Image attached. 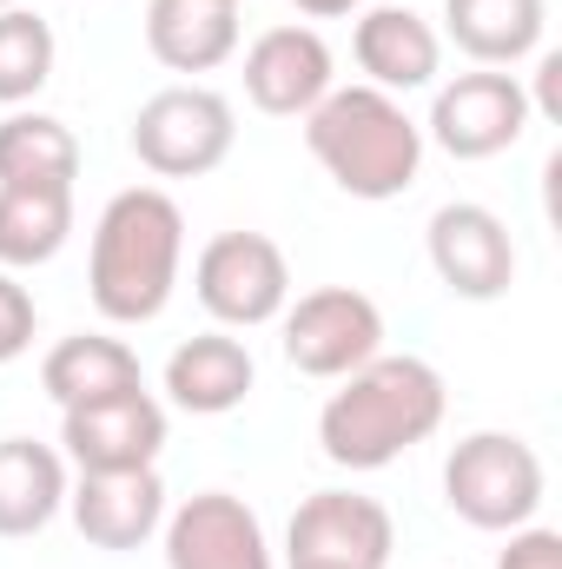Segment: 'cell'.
I'll list each match as a JSON object with an SVG mask.
<instances>
[{"label":"cell","mask_w":562,"mask_h":569,"mask_svg":"<svg viewBox=\"0 0 562 569\" xmlns=\"http://www.w3.org/2000/svg\"><path fill=\"white\" fill-rule=\"evenodd\" d=\"M33 331H40L33 291H27V284L13 279V272H0V365L27 358V351H33Z\"/></svg>","instance_id":"24"},{"label":"cell","mask_w":562,"mask_h":569,"mask_svg":"<svg viewBox=\"0 0 562 569\" xmlns=\"http://www.w3.org/2000/svg\"><path fill=\"white\" fill-rule=\"evenodd\" d=\"M73 239V186H0V272L53 266Z\"/></svg>","instance_id":"21"},{"label":"cell","mask_w":562,"mask_h":569,"mask_svg":"<svg viewBox=\"0 0 562 569\" xmlns=\"http://www.w3.org/2000/svg\"><path fill=\"white\" fill-rule=\"evenodd\" d=\"M60 40L33 7H0V107H27L53 80Z\"/></svg>","instance_id":"23"},{"label":"cell","mask_w":562,"mask_h":569,"mask_svg":"<svg viewBox=\"0 0 562 569\" xmlns=\"http://www.w3.org/2000/svg\"><path fill=\"white\" fill-rule=\"evenodd\" d=\"M192 291L225 331H259L279 325V311L291 305V266L265 232H219L192 266Z\"/></svg>","instance_id":"8"},{"label":"cell","mask_w":562,"mask_h":569,"mask_svg":"<svg viewBox=\"0 0 562 569\" xmlns=\"http://www.w3.org/2000/svg\"><path fill=\"white\" fill-rule=\"evenodd\" d=\"M67 517L93 550H140L165 523V477L152 470H80L67 483Z\"/></svg>","instance_id":"14"},{"label":"cell","mask_w":562,"mask_h":569,"mask_svg":"<svg viewBox=\"0 0 562 569\" xmlns=\"http://www.w3.org/2000/svg\"><path fill=\"white\" fill-rule=\"evenodd\" d=\"M145 47L172 73H212L239 53V7H225V0H145Z\"/></svg>","instance_id":"17"},{"label":"cell","mask_w":562,"mask_h":569,"mask_svg":"<svg viewBox=\"0 0 562 569\" xmlns=\"http://www.w3.org/2000/svg\"><path fill=\"white\" fill-rule=\"evenodd\" d=\"M140 358L133 345L107 338V331H73L60 338L47 358H40V391L73 411V405H100V398H120V391H140Z\"/></svg>","instance_id":"19"},{"label":"cell","mask_w":562,"mask_h":569,"mask_svg":"<svg viewBox=\"0 0 562 569\" xmlns=\"http://www.w3.org/2000/svg\"><path fill=\"white\" fill-rule=\"evenodd\" d=\"M239 140V113L225 93L185 80V87H159L133 113V159L159 179H205L232 159Z\"/></svg>","instance_id":"5"},{"label":"cell","mask_w":562,"mask_h":569,"mask_svg":"<svg viewBox=\"0 0 562 569\" xmlns=\"http://www.w3.org/2000/svg\"><path fill=\"white\" fill-rule=\"evenodd\" d=\"M338 87V60H331V40L304 20L291 27H265L252 47H245V100L272 120H304L324 93Z\"/></svg>","instance_id":"13"},{"label":"cell","mask_w":562,"mask_h":569,"mask_svg":"<svg viewBox=\"0 0 562 569\" xmlns=\"http://www.w3.org/2000/svg\"><path fill=\"white\" fill-rule=\"evenodd\" d=\"M0 7H20V0H0Z\"/></svg>","instance_id":"28"},{"label":"cell","mask_w":562,"mask_h":569,"mask_svg":"<svg viewBox=\"0 0 562 569\" xmlns=\"http://www.w3.org/2000/svg\"><path fill=\"white\" fill-rule=\"evenodd\" d=\"M550 7L543 0H443V33L476 60V67H516L543 53Z\"/></svg>","instance_id":"20"},{"label":"cell","mask_w":562,"mask_h":569,"mask_svg":"<svg viewBox=\"0 0 562 569\" xmlns=\"http://www.w3.org/2000/svg\"><path fill=\"white\" fill-rule=\"evenodd\" d=\"M279 331H284V365L298 378H351L358 365H371L384 351V311L371 291L358 284H318L304 298H291L279 311Z\"/></svg>","instance_id":"6"},{"label":"cell","mask_w":562,"mask_h":569,"mask_svg":"<svg viewBox=\"0 0 562 569\" xmlns=\"http://www.w3.org/2000/svg\"><path fill=\"white\" fill-rule=\"evenodd\" d=\"M443 411H450V391L430 358L378 351L371 365L338 378V391L324 398L318 443L338 470H384L404 450H418L423 437H436Z\"/></svg>","instance_id":"1"},{"label":"cell","mask_w":562,"mask_h":569,"mask_svg":"<svg viewBox=\"0 0 562 569\" xmlns=\"http://www.w3.org/2000/svg\"><path fill=\"white\" fill-rule=\"evenodd\" d=\"M67 457L33 437H0V537H40L67 510Z\"/></svg>","instance_id":"18"},{"label":"cell","mask_w":562,"mask_h":569,"mask_svg":"<svg viewBox=\"0 0 562 569\" xmlns=\"http://www.w3.org/2000/svg\"><path fill=\"white\" fill-rule=\"evenodd\" d=\"M423 252H430V272L450 298H470V305H490L516 284V239L510 226L476 206V199H450L430 212L423 226Z\"/></svg>","instance_id":"10"},{"label":"cell","mask_w":562,"mask_h":569,"mask_svg":"<svg viewBox=\"0 0 562 569\" xmlns=\"http://www.w3.org/2000/svg\"><path fill=\"white\" fill-rule=\"evenodd\" d=\"M304 146L331 172V186L364 206L404 199L423 172V127L404 113L398 93L378 87H331L304 113Z\"/></svg>","instance_id":"3"},{"label":"cell","mask_w":562,"mask_h":569,"mask_svg":"<svg viewBox=\"0 0 562 569\" xmlns=\"http://www.w3.org/2000/svg\"><path fill=\"white\" fill-rule=\"evenodd\" d=\"M536 127L530 113V87L503 67H476V73H456L436 87L430 100V120H423V146L476 166V159H496Z\"/></svg>","instance_id":"7"},{"label":"cell","mask_w":562,"mask_h":569,"mask_svg":"<svg viewBox=\"0 0 562 569\" xmlns=\"http://www.w3.org/2000/svg\"><path fill=\"white\" fill-rule=\"evenodd\" d=\"M80 179V140L53 113L13 107L0 120V186H73Z\"/></svg>","instance_id":"22"},{"label":"cell","mask_w":562,"mask_h":569,"mask_svg":"<svg viewBox=\"0 0 562 569\" xmlns=\"http://www.w3.org/2000/svg\"><path fill=\"white\" fill-rule=\"evenodd\" d=\"M165 537V569H279L265 523L245 497L232 490H199L159 523Z\"/></svg>","instance_id":"11"},{"label":"cell","mask_w":562,"mask_h":569,"mask_svg":"<svg viewBox=\"0 0 562 569\" xmlns=\"http://www.w3.org/2000/svg\"><path fill=\"white\" fill-rule=\"evenodd\" d=\"M496 569H562V537L543 523L510 530V543L496 550Z\"/></svg>","instance_id":"25"},{"label":"cell","mask_w":562,"mask_h":569,"mask_svg":"<svg viewBox=\"0 0 562 569\" xmlns=\"http://www.w3.org/2000/svg\"><path fill=\"white\" fill-rule=\"evenodd\" d=\"M536 120H562V53H536V93H530Z\"/></svg>","instance_id":"26"},{"label":"cell","mask_w":562,"mask_h":569,"mask_svg":"<svg viewBox=\"0 0 562 569\" xmlns=\"http://www.w3.org/2000/svg\"><path fill=\"white\" fill-rule=\"evenodd\" d=\"M351 53L364 67V87L378 93H423L443 73V33L418 7H358Z\"/></svg>","instance_id":"15"},{"label":"cell","mask_w":562,"mask_h":569,"mask_svg":"<svg viewBox=\"0 0 562 569\" xmlns=\"http://www.w3.org/2000/svg\"><path fill=\"white\" fill-rule=\"evenodd\" d=\"M304 20H344V13H358L364 0H291Z\"/></svg>","instance_id":"27"},{"label":"cell","mask_w":562,"mask_h":569,"mask_svg":"<svg viewBox=\"0 0 562 569\" xmlns=\"http://www.w3.org/2000/svg\"><path fill=\"white\" fill-rule=\"evenodd\" d=\"M398 523L364 490H318L291 510L284 557L291 569H391Z\"/></svg>","instance_id":"9"},{"label":"cell","mask_w":562,"mask_h":569,"mask_svg":"<svg viewBox=\"0 0 562 569\" xmlns=\"http://www.w3.org/2000/svg\"><path fill=\"white\" fill-rule=\"evenodd\" d=\"M443 503L490 537H510L536 523L543 510V457L516 430H470L443 457Z\"/></svg>","instance_id":"4"},{"label":"cell","mask_w":562,"mask_h":569,"mask_svg":"<svg viewBox=\"0 0 562 569\" xmlns=\"http://www.w3.org/2000/svg\"><path fill=\"white\" fill-rule=\"evenodd\" d=\"M159 450H165V405L145 385L60 411V457L73 470H152Z\"/></svg>","instance_id":"12"},{"label":"cell","mask_w":562,"mask_h":569,"mask_svg":"<svg viewBox=\"0 0 562 569\" xmlns=\"http://www.w3.org/2000/svg\"><path fill=\"white\" fill-rule=\"evenodd\" d=\"M252 385H259V365H252V351L232 331H199V338H185L165 358V398L179 411H192V418L239 411L252 398Z\"/></svg>","instance_id":"16"},{"label":"cell","mask_w":562,"mask_h":569,"mask_svg":"<svg viewBox=\"0 0 562 569\" xmlns=\"http://www.w3.org/2000/svg\"><path fill=\"white\" fill-rule=\"evenodd\" d=\"M185 266V212L159 186H127L107 199L87 252V291L107 325H152Z\"/></svg>","instance_id":"2"},{"label":"cell","mask_w":562,"mask_h":569,"mask_svg":"<svg viewBox=\"0 0 562 569\" xmlns=\"http://www.w3.org/2000/svg\"><path fill=\"white\" fill-rule=\"evenodd\" d=\"M225 7H239V0H225Z\"/></svg>","instance_id":"29"}]
</instances>
